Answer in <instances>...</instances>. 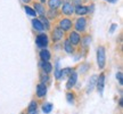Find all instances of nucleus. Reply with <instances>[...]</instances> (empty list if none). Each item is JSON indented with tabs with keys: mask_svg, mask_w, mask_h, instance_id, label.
<instances>
[{
	"mask_svg": "<svg viewBox=\"0 0 123 114\" xmlns=\"http://www.w3.org/2000/svg\"><path fill=\"white\" fill-rule=\"evenodd\" d=\"M93 7H95L93 5H90V6H88V7H87V9H88V13H92V12H93Z\"/></svg>",
	"mask_w": 123,
	"mask_h": 114,
	"instance_id": "2f4dec72",
	"label": "nucleus"
},
{
	"mask_svg": "<svg viewBox=\"0 0 123 114\" xmlns=\"http://www.w3.org/2000/svg\"><path fill=\"white\" fill-rule=\"evenodd\" d=\"M48 15H49V18H50V19L57 17V13H56V10H54V9H50V12L48 13Z\"/></svg>",
	"mask_w": 123,
	"mask_h": 114,
	"instance_id": "cd10ccee",
	"label": "nucleus"
},
{
	"mask_svg": "<svg viewBox=\"0 0 123 114\" xmlns=\"http://www.w3.org/2000/svg\"><path fill=\"white\" fill-rule=\"evenodd\" d=\"M62 5V0H48V6L50 9L56 10L58 7H61Z\"/></svg>",
	"mask_w": 123,
	"mask_h": 114,
	"instance_id": "4468645a",
	"label": "nucleus"
},
{
	"mask_svg": "<svg viewBox=\"0 0 123 114\" xmlns=\"http://www.w3.org/2000/svg\"><path fill=\"white\" fill-rule=\"evenodd\" d=\"M72 21L68 19V18H63L61 22H59V27H61L63 31H68L72 27Z\"/></svg>",
	"mask_w": 123,
	"mask_h": 114,
	"instance_id": "1a4fd4ad",
	"label": "nucleus"
},
{
	"mask_svg": "<svg viewBox=\"0 0 123 114\" xmlns=\"http://www.w3.org/2000/svg\"><path fill=\"white\" fill-rule=\"evenodd\" d=\"M116 27H117V24H115V23L114 24H112V26H111V29H110V33H113Z\"/></svg>",
	"mask_w": 123,
	"mask_h": 114,
	"instance_id": "7c9ffc66",
	"label": "nucleus"
},
{
	"mask_svg": "<svg viewBox=\"0 0 123 114\" xmlns=\"http://www.w3.org/2000/svg\"><path fill=\"white\" fill-rule=\"evenodd\" d=\"M96 87H97L98 92H99L100 95H103V92H104V88H105V74H104V73H101L99 76H97Z\"/></svg>",
	"mask_w": 123,
	"mask_h": 114,
	"instance_id": "20e7f679",
	"label": "nucleus"
},
{
	"mask_svg": "<svg viewBox=\"0 0 123 114\" xmlns=\"http://www.w3.org/2000/svg\"><path fill=\"white\" fill-rule=\"evenodd\" d=\"M35 44H37V46L40 47V48H46V47L48 46V44H49L47 34H44V33L38 34V37L35 38Z\"/></svg>",
	"mask_w": 123,
	"mask_h": 114,
	"instance_id": "f03ea898",
	"label": "nucleus"
},
{
	"mask_svg": "<svg viewBox=\"0 0 123 114\" xmlns=\"http://www.w3.org/2000/svg\"><path fill=\"white\" fill-rule=\"evenodd\" d=\"M62 13L64 15H72L74 13V5L70 2V1H65L63 2V7H62Z\"/></svg>",
	"mask_w": 123,
	"mask_h": 114,
	"instance_id": "7ed1b4c3",
	"label": "nucleus"
},
{
	"mask_svg": "<svg viewBox=\"0 0 123 114\" xmlns=\"http://www.w3.org/2000/svg\"><path fill=\"white\" fill-rule=\"evenodd\" d=\"M42 111H43L44 114H49L51 111H53V104H50V103H46L42 105Z\"/></svg>",
	"mask_w": 123,
	"mask_h": 114,
	"instance_id": "aec40b11",
	"label": "nucleus"
},
{
	"mask_svg": "<svg viewBox=\"0 0 123 114\" xmlns=\"http://www.w3.org/2000/svg\"><path fill=\"white\" fill-rule=\"evenodd\" d=\"M32 25H33V27H34L37 31H43L44 30V27L43 25H42V23H41V21L40 19H33L32 21Z\"/></svg>",
	"mask_w": 123,
	"mask_h": 114,
	"instance_id": "f3484780",
	"label": "nucleus"
},
{
	"mask_svg": "<svg viewBox=\"0 0 123 114\" xmlns=\"http://www.w3.org/2000/svg\"><path fill=\"white\" fill-rule=\"evenodd\" d=\"M86 26H87V19L84 17H80L76 19L75 22V29L78 32H83L86 30Z\"/></svg>",
	"mask_w": 123,
	"mask_h": 114,
	"instance_id": "423d86ee",
	"label": "nucleus"
},
{
	"mask_svg": "<svg viewBox=\"0 0 123 114\" xmlns=\"http://www.w3.org/2000/svg\"><path fill=\"white\" fill-rule=\"evenodd\" d=\"M61 69H59V62L56 63V67H55V78L57 80L61 79Z\"/></svg>",
	"mask_w": 123,
	"mask_h": 114,
	"instance_id": "b1692460",
	"label": "nucleus"
},
{
	"mask_svg": "<svg viewBox=\"0 0 123 114\" xmlns=\"http://www.w3.org/2000/svg\"><path fill=\"white\" fill-rule=\"evenodd\" d=\"M88 67H89V65H88V64H84V65H82V66H81V67H80V71H81L82 73H84L86 71L88 70Z\"/></svg>",
	"mask_w": 123,
	"mask_h": 114,
	"instance_id": "c756f323",
	"label": "nucleus"
},
{
	"mask_svg": "<svg viewBox=\"0 0 123 114\" xmlns=\"http://www.w3.org/2000/svg\"><path fill=\"white\" fill-rule=\"evenodd\" d=\"M72 69H70V67H66V69H63V70L61 71V79H65L67 75H70L71 73H72Z\"/></svg>",
	"mask_w": 123,
	"mask_h": 114,
	"instance_id": "4be33fe9",
	"label": "nucleus"
},
{
	"mask_svg": "<svg viewBox=\"0 0 123 114\" xmlns=\"http://www.w3.org/2000/svg\"><path fill=\"white\" fill-rule=\"evenodd\" d=\"M24 10H25V13H26L29 16H31V17H35V16H37L35 10L32 9L31 7H29V6H25V7H24Z\"/></svg>",
	"mask_w": 123,
	"mask_h": 114,
	"instance_id": "5701e85b",
	"label": "nucleus"
},
{
	"mask_svg": "<svg viewBox=\"0 0 123 114\" xmlns=\"http://www.w3.org/2000/svg\"><path fill=\"white\" fill-rule=\"evenodd\" d=\"M47 95V87H46V84L44 83H39L37 86V96L38 97H44Z\"/></svg>",
	"mask_w": 123,
	"mask_h": 114,
	"instance_id": "9b49d317",
	"label": "nucleus"
},
{
	"mask_svg": "<svg viewBox=\"0 0 123 114\" xmlns=\"http://www.w3.org/2000/svg\"><path fill=\"white\" fill-rule=\"evenodd\" d=\"M40 67H41V70L43 71V73H47V74H49V73L53 71V65H51L48 61H41Z\"/></svg>",
	"mask_w": 123,
	"mask_h": 114,
	"instance_id": "f8f14e48",
	"label": "nucleus"
},
{
	"mask_svg": "<svg viewBox=\"0 0 123 114\" xmlns=\"http://www.w3.org/2000/svg\"><path fill=\"white\" fill-rule=\"evenodd\" d=\"M122 104H123V99H122V98H121V99H120V105L122 106Z\"/></svg>",
	"mask_w": 123,
	"mask_h": 114,
	"instance_id": "f704fd0d",
	"label": "nucleus"
},
{
	"mask_svg": "<svg viewBox=\"0 0 123 114\" xmlns=\"http://www.w3.org/2000/svg\"><path fill=\"white\" fill-rule=\"evenodd\" d=\"M90 42H91V38H90V37H86V38L83 39V46H84V47L89 46V44H90Z\"/></svg>",
	"mask_w": 123,
	"mask_h": 114,
	"instance_id": "c85d7f7f",
	"label": "nucleus"
},
{
	"mask_svg": "<svg viewBox=\"0 0 123 114\" xmlns=\"http://www.w3.org/2000/svg\"><path fill=\"white\" fill-rule=\"evenodd\" d=\"M96 81H97V75H92L90 80H89V83H88V92H91L95 88V84H96Z\"/></svg>",
	"mask_w": 123,
	"mask_h": 114,
	"instance_id": "dca6fc26",
	"label": "nucleus"
},
{
	"mask_svg": "<svg viewBox=\"0 0 123 114\" xmlns=\"http://www.w3.org/2000/svg\"><path fill=\"white\" fill-rule=\"evenodd\" d=\"M105 1H107V2H111V4H115V2H117L119 0H105Z\"/></svg>",
	"mask_w": 123,
	"mask_h": 114,
	"instance_id": "473e14b6",
	"label": "nucleus"
},
{
	"mask_svg": "<svg viewBox=\"0 0 123 114\" xmlns=\"http://www.w3.org/2000/svg\"><path fill=\"white\" fill-rule=\"evenodd\" d=\"M68 40H70V42L73 44V46H78V44H80V41H81V37H80L79 32H78V31L71 32L70 37H68Z\"/></svg>",
	"mask_w": 123,
	"mask_h": 114,
	"instance_id": "0eeeda50",
	"label": "nucleus"
},
{
	"mask_svg": "<svg viewBox=\"0 0 123 114\" xmlns=\"http://www.w3.org/2000/svg\"><path fill=\"white\" fill-rule=\"evenodd\" d=\"M116 79L119 80V83L122 86L123 84V74H122V72H117V73H116Z\"/></svg>",
	"mask_w": 123,
	"mask_h": 114,
	"instance_id": "a878e982",
	"label": "nucleus"
},
{
	"mask_svg": "<svg viewBox=\"0 0 123 114\" xmlns=\"http://www.w3.org/2000/svg\"><path fill=\"white\" fill-rule=\"evenodd\" d=\"M54 41H59L64 38V31L62 30L61 27H55L53 31V35H51Z\"/></svg>",
	"mask_w": 123,
	"mask_h": 114,
	"instance_id": "6e6552de",
	"label": "nucleus"
},
{
	"mask_svg": "<svg viewBox=\"0 0 123 114\" xmlns=\"http://www.w3.org/2000/svg\"><path fill=\"white\" fill-rule=\"evenodd\" d=\"M64 49H65V51L67 54H73V44L70 42V40L67 39L65 40V42H64Z\"/></svg>",
	"mask_w": 123,
	"mask_h": 114,
	"instance_id": "6ab92c4d",
	"label": "nucleus"
},
{
	"mask_svg": "<svg viewBox=\"0 0 123 114\" xmlns=\"http://www.w3.org/2000/svg\"><path fill=\"white\" fill-rule=\"evenodd\" d=\"M39 56L41 58V61H49L50 59V53H49V50H47V49H44V48H42V50L40 51Z\"/></svg>",
	"mask_w": 123,
	"mask_h": 114,
	"instance_id": "2eb2a0df",
	"label": "nucleus"
},
{
	"mask_svg": "<svg viewBox=\"0 0 123 114\" xmlns=\"http://www.w3.org/2000/svg\"><path fill=\"white\" fill-rule=\"evenodd\" d=\"M22 1H23V2H25V4H29L31 0H22Z\"/></svg>",
	"mask_w": 123,
	"mask_h": 114,
	"instance_id": "72a5a7b5",
	"label": "nucleus"
},
{
	"mask_svg": "<svg viewBox=\"0 0 123 114\" xmlns=\"http://www.w3.org/2000/svg\"><path fill=\"white\" fill-rule=\"evenodd\" d=\"M76 81H78V73L72 71V73L68 75V80H67V83H66V89L73 88L76 84Z\"/></svg>",
	"mask_w": 123,
	"mask_h": 114,
	"instance_id": "39448f33",
	"label": "nucleus"
},
{
	"mask_svg": "<svg viewBox=\"0 0 123 114\" xmlns=\"http://www.w3.org/2000/svg\"><path fill=\"white\" fill-rule=\"evenodd\" d=\"M40 21H41V23H42V25H43V27L46 29V30H49V29H50V24H49V21H48V18L46 17V16L41 15V17H40Z\"/></svg>",
	"mask_w": 123,
	"mask_h": 114,
	"instance_id": "412c9836",
	"label": "nucleus"
},
{
	"mask_svg": "<svg viewBox=\"0 0 123 114\" xmlns=\"http://www.w3.org/2000/svg\"><path fill=\"white\" fill-rule=\"evenodd\" d=\"M34 10H35V13L40 14V15H44V14H46V9H44V7L41 4H39V2L34 4Z\"/></svg>",
	"mask_w": 123,
	"mask_h": 114,
	"instance_id": "a211bd4d",
	"label": "nucleus"
},
{
	"mask_svg": "<svg viewBox=\"0 0 123 114\" xmlns=\"http://www.w3.org/2000/svg\"><path fill=\"white\" fill-rule=\"evenodd\" d=\"M40 1H41V2H46V0H40Z\"/></svg>",
	"mask_w": 123,
	"mask_h": 114,
	"instance_id": "c9c22d12",
	"label": "nucleus"
},
{
	"mask_svg": "<svg viewBox=\"0 0 123 114\" xmlns=\"http://www.w3.org/2000/svg\"><path fill=\"white\" fill-rule=\"evenodd\" d=\"M27 113L29 114H38V104L35 101H32L29 105L27 108Z\"/></svg>",
	"mask_w": 123,
	"mask_h": 114,
	"instance_id": "ddd939ff",
	"label": "nucleus"
},
{
	"mask_svg": "<svg viewBox=\"0 0 123 114\" xmlns=\"http://www.w3.org/2000/svg\"><path fill=\"white\" fill-rule=\"evenodd\" d=\"M74 94H71V92H68V94H67V95H66V98H67V101H68V103H74Z\"/></svg>",
	"mask_w": 123,
	"mask_h": 114,
	"instance_id": "393cba45",
	"label": "nucleus"
},
{
	"mask_svg": "<svg viewBox=\"0 0 123 114\" xmlns=\"http://www.w3.org/2000/svg\"><path fill=\"white\" fill-rule=\"evenodd\" d=\"M97 64L99 69H104L106 65V50L103 46H99L97 49Z\"/></svg>",
	"mask_w": 123,
	"mask_h": 114,
	"instance_id": "f257e3e1",
	"label": "nucleus"
},
{
	"mask_svg": "<svg viewBox=\"0 0 123 114\" xmlns=\"http://www.w3.org/2000/svg\"><path fill=\"white\" fill-rule=\"evenodd\" d=\"M74 13L79 16H83L86 14H88V9H87V6H83V5H76L74 7Z\"/></svg>",
	"mask_w": 123,
	"mask_h": 114,
	"instance_id": "9d476101",
	"label": "nucleus"
},
{
	"mask_svg": "<svg viewBox=\"0 0 123 114\" xmlns=\"http://www.w3.org/2000/svg\"><path fill=\"white\" fill-rule=\"evenodd\" d=\"M41 82L42 83H46V82H48V80H49V76H48V74L47 73H43V74H41Z\"/></svg>",
	"mask_w": 123,
	"mask_h": 114,
	"instance_id": "bb28decb",
	"label": "nucleus"
}]
</instances>
